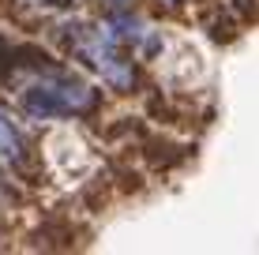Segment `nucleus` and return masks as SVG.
Returning <instances> with one entry per match:
<instances>
[{
	"mask_svg": "<svg viewBox=\"0 0 259 255\" xmlns=\"http://www.w3.org/2000/svg\"><path fill=\"white\" fill-rule=\"evenodd\" d=\"M75 45H79V53L87 57V64H91L94 72L113 86V90H132V86H136V72H132V64L117 53V41L105 38V30L83 26Z\"/></svg>",
	"mask_w": 259,
	"mask_h": 255,
	"instance_id": "obj_2",
	"label": "nucleus"
},
{
	"mask_svg": "<svg viewBox=\"0 0 259 255\" xmlns=\"http://www.w3.org/2000/svg\"><path fill=\"white\" fill-rule=\"evenodd\" d=\"M109 4H128V0H109Z\"/></svg>",
	"mask_w": 259,
	"mask_h": 255,
	"instance_id": "obj_4",
	"label": "nucleus"
},
{
	"mask_svg": "<svg viewBox=\"0 0 259 255\" xmlns=\"http://www.w3.org/2000/svg\"><path fill=\"white\" fill-rule=\"evenodd\" d=\"M19 105L34 120L83 117V113H91L98 105V94L87 83H75V79H46V83H34L19 98Z\"/></svg>",
	"mask_w": 259,
	"mask_h": 255,
	"instance_id": "obj_1",
	"label": "nucleus"
},
{
	"mask_svg": "<svg viewBox=\"0 0 259 255\" xmlns=\"http://www.w3.org/2000/svg\"><path fill=\"white\" fill-rule=\"evenodd\" d=\"M0 162L4 165H19L23 162V135L15 131V124L8 117H0Z\"/></svg>",
	"mask_w": 259,
	"mask_h": 255,
	"instance_id": "obj_3",
	"label": "nucleus"
}]
</instances>
